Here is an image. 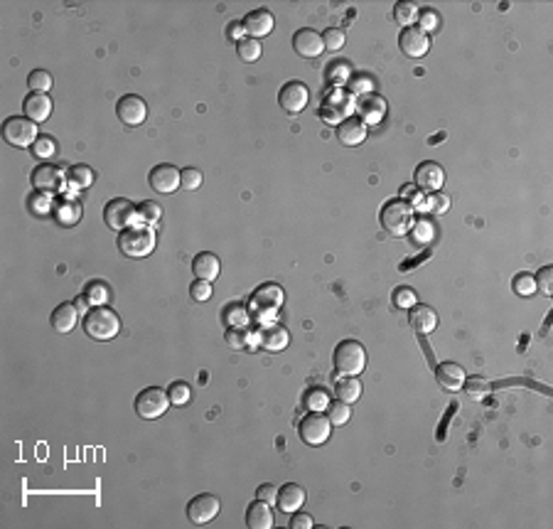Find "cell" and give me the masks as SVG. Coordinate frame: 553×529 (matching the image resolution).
<instances>
[{"label":"cell","instance_id":"2e32d148","mask_svg":"<svg viewBox=\"0 0 553 529\" xmlns=\"http://www.w3.org/2000/svg\"><path fill=\"white\" fill-rule=\"evenodd\" d=\"M258 345L268 352H281L291 345V332L286 330L283 325L278 323H266V325L258 328V335H256Z\"/></svg>","mask_w":553,"mask_h":529},{"label":"cell","instance_id":"4fadbf2b","mask_svg":"<svg viewBox=\"0 0 553 529\" xmlns=\"http://www.w3.org/2000/svg\"><path fill=\"white\" fill-rule=\"evenodd\" d=\"M116 116L121 118V123L126 126H141L148 118V104L136 94H126L121 101L116 104Z\"/></svg>","mask_w":553,"mask_h":529},{"label":"cell","instance_id":"9a60e30c","mask_svg":"<svg viewBox=\"0 0 553 529\" xmlns=\"http://www.w3.org/2000/svg\"><path fill=\"white\" fill-rule=\"evenodd\" d=\"M148 182H151V187L155 189V192L170 194V192H175V189H180V170H177L175 166H170V163H160V166H155L151 170Z\"/></svg>","mask_w":553,"mask_h":529},{"label":"cell","instance_id":"74e56055","mask_svg":"<svg viewBox=\"0 0 553 529\" xmlns=\"http://www.w3.org/2000/svg\"><path fill=\"white\" fill-rule=\"evenodd\" d=\"M462 389L467 392V397H472V399H485L487 394L492 392V384L487 382L485 377H470V379H465V384H462Z\"/></svg>","mask_w":553,"mask_h":529},{"label":"cell","instance_id":"7c38bea8","mask_svg":"<svg viewBox=\"0 0 553 529\" xmlns=\"http://www.w3.org/2000/svg\"><path fill=\"white\" fill-rule=\"evenodd\" d=\"M307 101H310V92H307V87L303 82H288L283 84V89L278 92V104H281V108L286 113H300L303 108L307 106Z\"/></svg>","mask_w":553,"mask_h":529},{"label":"cell","instance_id":"f5cc1de1","mask_svg":"<svg viewBox=\"0 0 553 529\" xmlns=\"http://www.w3.org/2000/svg\"><path fill=\"white\" fill-rule=\"evenodd\" d=\"M256 497L266 502V505H276L278 502V487L273 485V483H263V485L256 490Z\"/></svg>","mask_w":553,"mask_h":529},{"label":"cell","instance_id":"1f68e13d","mask_svg":"<svg viewBox=\"0 0 553 529\" xmlns=\"http://www.w3.org/2000/svg\"><path fill=\"white\" fill-rule=\"evenodd\" d=\"M325 411H327V418H330L332 426H345V423L352 418V406L340 402V399H337V402H330V406H327Z\"/></svg>","mask_w":553,"mask_h":529},{"label":"cell","instance_id":"ac0fdd59","mask_svg":"<svg viewBox=\"0 0 553 529\" xmlns=\"http://www.w3.org/2000/svg\"><path fill=\"white\" fill-rule=\"evenodd\" d=\"M416 185L423 192H440V187L445 185V170L438 163L426 161L416 168Z\"/></svg>","mask_w":553,"mask_h":529},{"label":"cell","instance_id":"f6af8a7d","mask_svg":"<svg viewBox=\"0 0 553 529\" xmlns=\"http://www.w3.org/2000/svg\"><path fill=\"white\" fill-rule=\"evenodd\" d=\"M536 291H541L544 296H553V266H541L539 273L534 276Z\"/></svg>","mask_w":553,"mask_h":529},{"label":"cell","instance_id":"ab89813d","mask_svg":"<svg viewBox=\"0 0 553 529\" xmlns=\"http://www.w3.org/2000/svg\"><path fill=\"white\" fill-rule=\"evenodd\" d=\"M167 397H170L172 406H184V404H189V399H192V389H189L187 382H172L170 387H167Z\"/></svg>","mask_w":553,"mask_h":529},{"label":"cell","instance_id":"f35d334b","mask_svg":"<svg viewBox=\"0 0 553 529\" xmlns=\"http://www.w3.org/2000/svg\"><path fill=\"white\" fill-rule=\"evenodd\" d=\"M236 52H239V57H241L243 62H256V59L261 57L263 47H261V42H258V39L243 37L241 42L236 44Z\"/></svg>","mask_w":553,"mask_h":529},{"label":"cell","instance_id":"f907efd6","mask_svg":"<svg viewBox=\"0 0 553 529\" xmlns=\"http://www.w3.org/2000/svg\"><path fill=\"white\" fill-rule=\"evenodd\" d=\"M418 303V298H416V293L411 291V288L408 286H401V288H396V291H393V306L396 308H413Z\"/></svg>","mask_w":553,"mask_h":529},{"label":"cell","instance_id":"e575fe53","mask_svg":"<svg viewBox=\"0 0 553 529\" xmlns=\"http://www.w3.org/2000/svg\"><path fill=\"white\" fill-rule=\"evenodd\" d=\"M84 296L89 298V303H91L94 308H96V306H106L111 293H108V286L103 281H91V283H87Z\"/></svg>","mask_w":553,"mask_h":529},{"label":"cell","instance_id":"e0dca14e","mask_svg":"<svg viewBox=\"0 0 553 529\" xmlns=\"http://www.w3.org/2000/svg\"><path fill=\"white\" fill-rule=\"evenodd\" d=\"M293 49H295L300 57H320L325 52V44H322V35L312 27H303L293 35Z\"/></svg>","mask_w":553,"mask_h":529},{"label":"cell","instance_id":"816d5d0a","mask_svg":"<svg viewBox=\"0 0 553 529\" xmlns=\"http://www.w3.org/2000/svg\"><path fill=\"white\" fill-rule=\"evenodd\" d=\"M514 291L519 293V296H534V293H536L534 276H529V273H521V276H516L514 278Z\"/></svg>","mask_w":553,"mask_h":529},{"label":"cell","instance_id":"7dc6e473","mask_svg":"<svg viewBox=\"0 0 553 529\" xmlns=\"http://www.w3.org/2000/svg\"><path fill=\"white\" fill-rule=\"evenodd\" d=\"M438 25H440V18H438V13L436 10H431V8H423L421 13H418V27L423 30V32H436L438 30Z\"/></svg>","mask_w":553,"mask_h":529},{"label":"cell","instance_id":"5b68a950","mask_svg":"<svg viewBox=\"0 0 553 529\" xmlns=\"http://www.w3.org/2000/svg\"><path fill=\"white\" fill-rule=\"evenodd\" d=\"M283 301H286V293H283L281 286H276V283H263V286H258L256 291L251 293L248 311H251L256 318H271L283 308Z\"/></svg>","mask_w":553,"mask_h":529},{"label":"cell","instance_id":"83f0119b","mask_svg":"<svg viewBox=\"0 0 553 529\" xmlns=\"http://www.w3.org/2000/svg\"><path fill=\"white\" fill-rule=\"evenodd\" d=\"M246 527L248 529H271L273 527V512L271 505H266L263 500L251 502L246 507Z\"/></svg>","mask_w":553,"mask_h":529},{"label":"cell","instance_id":"f546056e","mask_svg":"<svg viewBox=\"0 0 553 529\" xmlns=\"http://www.w3.org/2000/svg\"><path fill=\"white\" fill-rule=\"evenodd\" d=\"M54 217L62 227H74L82 219V204L77 202H62L54 207Z\"/></svg>","mask_w":553,"mask_h":529},{"label":"cell","instance_id":"b9f144b4","mask_svg":"<svg viewBox=\"0 0 553 529\" xmlns=\"http://www.w3.org/2000/svg\"><path fill=\"white\" fill-rule=\"evenodd\" d=\"M347 42V35L345 30L340 27H327L325 32H322V44H325L327 52H337V49H342Z\"/></svg>","mask_w":553,"mask_h":529},{"label":"cell","instance_id":"ba28073f","mask_svg":"<svg viewBox=\"0 0 553 529\" xmlns=\"http://www.w3.org/2000/svg\"><path fill=\"white\" fill-rule=\"evenodd\" d=\"M298 433H300L303 443H307V446H322V443L330 438L332 423L322 411H310L307 416L300 418V423H298Z\"/></svg>","mask_w":553,"mask_h":529},{"label":"cell","instance_id":"f1b7e54d","mask_svg":"<svg viewBox=\"0 0 553 529\" xmlns=\"http://www.w3.org/2000/svg\"><path fill=\"white\" fill-rule=\"evenodd\" d=\"M335 394H337L340 402L355 404L357 399L362 397V382L357 377H347V374H342V377L335 382Z\"/></svg>","mask_w":553,"mask_h":529},{"label":"cell","instance_id":"8992f818","mask_svg":"<svg viewBox=\"0 0 553 529\" xmlns=\"http://www.w3.org/2000/svg\"><path fill=\"white\" fill-rule=\"evenodd\" d=\"M37 123L23 116H10L3 123V141L13 148H32L37 141Z\"/></svg>","mask_w":553,"mask_h":529},{"label":"cell","instance_id":"9c48e42d","mask_svg":"<svg viewBox=\"0 0 553 529\" xmlns=\"http://www.w3.org/2000/svg\"><path fill=\"white\" fill-rule=\"evenodd\" d=\"M219 510H222V500L217 495H212V492H202V495L192 497L187 502V520L197 527L209 525L219 515Z\"/></svg>","mask_w":553,"mask_h":529},{"label":"cell","instance_id":"3957f363","mask_svg":"<svg viewBox=\"0 0 553 529\" xmlns=\"http://www.w3.org/2000/svg\"><path fill=\"white\" fill-rule=\"evenodd\" d=\"M416 222V212L406 199H391L381 209V227L391 237H406Z\"/></svg>","mask_w":553,"mask_h":529},{"label":"cell","instance_id":"d6986e66","mask_svg":"<svg viewBox=\"0 0 553 529\" xmlns=\"http://www.w3.org/2000/svg\"><path fill=\"white\" fill-rule=\"evenodd\" d=\"M273 25H276V20H273L271 10H266V8L251 10V13L243 18V30H246V35L253 39H261V37H266V35H271Z\"/></svg>","mask_w":553,"mask_h":529},{"label":"cell","instance_id":"db71d44e","mask_svg":"<svg viewBox=\"0 0 553 529\" xmlns=\"http://www.w3.org/2000/svg\"><path fill=\"white\" fill-rule=\"evenodd\" d=\"M227 37L231 39V42H241L243 37H246V30H243V20H234V23L227 25Z\"/></svg>","mask_w":553,"mask_h":529},{"label":"cell","instance_id":"4316f807","mask_svg":"<svg viewBox=\"0 0 553 529\" xmlns=\"http://www.w3.org/2000/svg\"><path fill=\"white\" fill-rule=\"evenodd\" d=\"M219 268H222V261H219L217 254L212 251H202L194 256L192 261V271L197 278H202V281H214V278L219 276Z\"/></svg>","mask_w":553,"mask_h":529},{"label":"cell","instance_id":"52a82bcc","mask_svg":"<svg viewBox=\"0 0 553 529\" xmlns=\"http://www.w3.org/2000/svg\"><path fill=\"white\" fill-rule=\"evenodd\" d=\"M167 406H172L170 397H167V392L160 387H148L136 397V413L141 418H146V421L160 418L163 413L167 411Z\"/></svg>","mask_w":553,"mask_h":529},{"label":"cell","instance_id":"603a6c76","mask_svg":"<svg viewBox=\"0 0 553 529\" xmlns=\"http://www.w3.org/2000/svg\"><path fill=\"white\" fill-rule=\"evenodd\" d=\"M436 379L445 392H460L465 384V369L455 362H443L436 367Z\"/></svg>","mask_w":553,"mask_h":529},{"label":"cell","instance_id":"9f6ffc18","mask_svg":"<svg viewBox=\"0 0 553 529\" xmlns=\"http://www.w3.org/2000/svg\"><path fill=\"white\" fill-rule=\"evenodd\" d=\"M315 527V520L310 515H303V512H293L291 520V529H312Z\"/></svg>","mask_w":553,"mask_h":529},{"label":"cell","instance_id":"60d3db41","mask_svg":"<svg viewBox=\"0 0 553 529\" xmlns=\"http://www.w3.org/2000/svg\"><path fill=\"white\" fill-rule=\"evenodd\" d=\"M163 217V207L153 199H146V202L138 204V219L146 224H158Z\"/></svg>","mask_w":553,"mask_h":529},{"label":"cell","instance_id":"ffe728a7","mask_svg":"<svg viewBox=\"0 0 553 529\" xmlns=\"http://www.w3.org/2000/svg\"><path fill=\"white\" fill-rule=\"evenodd\" d=\"M408 325L418 332V335H428L438 328V313L431 306L416 303L413 308H408Z\"/></svg>","mask_w":553,"mask_h":529},{"label":"cell","instance_id":"d4e9b609","mask_svg":"<svg viewBox=\"0 0 553 529\" xmlns=\"http://www.w3.org/2000/svg\"><path fill=\"white\" fill-rule=\"evenodd\" d=\"M357 111H360V118L364 123H379L386 113V101L376 94H367L357 101Z\"/></svg>","mask_w":553,"mask_h":529},{"label":"cell","instance_id":"7402d4cb","mask_svg":"<svg viewBox=\"0 0 553 529\" xmlns=\"http://www.w3.org/2000/svg\"><path fill=\"white\" fill-rule=\"evenodd\" d=\"M305 490H303L300 485H295V483H286V485L278 487V510L286 512V515H293V512H298L303 505H305Z\"/></svg>","mask_w":553,"mask_h":529},{"label":"cell","instance_id":"7bdbcfd3","mask_svg":"<svg viewBox=\"0 0 553 529\" xmlns=\"http://www.w3.org/2000/svg\"><path fill=\"white\" fill-rule=\"evenodd\" d=\"M54 153H57V143H54V138L39 136L37 141H34V146H32V156L34 158H39V161H49Z\"/></svg>","mask_w":553,"mask_h":529},{"label":"cell","instance_id":"44dd1931","mask_svg":"<svg viewBox=\"0 0 553 529\" xmlns=\"http://www.w3.org/2000/svg\"><path fill=\"white\" fill-rule=\"evenodd\" d=\"M367 133H369V128L360 116H350L347 121H342L340 126H337V138H340V143L342 146H350V148L364 143Z\"/></svg>","mask_w":553,"mask_h":529},{"label":"cell","instance_id":"7a4b0ae2","mask_svg":"<svg viewBox=\"0 0 553 529\" xmlns=\"http://www.w3.org/2000/svg\"><path fill=\"white\" fill-rule=\"evenodd\" d=\"M84 332H87L91 340H113V337L121 332V318L106 306H96L87 313L84 318Z\"/></svg>","mask_w":553,"mask_h":529},{"label":"cell","instance_id":"8d00e7d4","mask_svg":"<svg viewBox=\"0 0 553 529\" xmlns=\"http://www.w3.org/2000/svg\"><path fill=\"white\" fill-rule=\"evenodd\" d=\"M224 342H227L231 350H243V347L248 345V330L246 325H234V328H227V332H224Z\"/></svg>","mask_w":553,"mask_h":529},{"label":"cell","instance_id":"d590c367","mask_svg":"<svg viewBox=\"0 0 553 529\" xmlns=\"http://www.w3.org/2000/svg\"><path fill=\"white\" fill-rule=\"evenodd\" d=\"M27 204H30V212L37 214V217H44V214H49V212L54 209L52 197H49L47 192H37V189H34V192L30 194Z\"/></svg>","mask_w":553,"mask_h":529},{"label":"cell","instance_id":"cb8c5ba5","mask_svg":"<svg viewBox=\"0 0 553 529\" xmlns=\"http://www.w3.org/2000/svg\"><path fill=\"white\" fill-rule=\"evenodd\" d=\"M23 111H25V118H30V121L34 123H42L49 118V113H52V99L47 97V94H27L23 101Z\"/></svg>","mask_w":553,"mask_h":529},{"label":"cell","instance_id":"ee69618b","mask_svg":"<svg viewBox=\"0 0 553 529\" xmlns=\"http://www.w3.org/2000/svg\"><path fill=\"white\" fill-rule=\"evenodd\" d=\"M411 234L416 244H428L433 239V234H436V229H433V224L428 219H418V222H413Z\"/></svg>","mask_w":553,"mask_h":529},{"label":"cell","instance_id":"6f0895ef","mask_svg":"<svg viewBox=\"0 0 553 529\" xmlns=\"http://www.w3.org/2000/svg\"><path fill=\"white\" fill-rule=\"evenodd\" d=\"M74 306H77L79 313H89V306H91V303H89L87 296H79L77 301H74Z\"/></svg>","mask_w":553,"mask_h":529},{"label":"cell","instance_id":"c3c4849f","mask_svg":"<svg viewBox=\"0 0 553 529\" xmlns=\"http://www.w3.org/2000/svg\"><path fill=\"white\" fill-rule=\"evenodd\" d=\"M189 296L192 301L204 303L212 298V281H202V278H194V283L189 286Z\"/></svg>","mask_w":553,"mask_h":529},{"label":"cell","instance_id":"277c9868","mask_svg":"<svg viewBox=\"0 0 553 529\" xmlns=\"http://www.w3.org/2000/svg\"><path fill=\"white\" fill-rule=\"evenodd\" d=\"M332 362H335V369L340 374H347V377H357L362 369L367 367V352L362 347V342L357 340H342L340 345L335 347V354H332Z\"/></svg>","mask_w":553,"mask_h":529},{"label":"cell","instance_id":"bcb514c9","mask_svg":"<svg viewBox=\"0 0 553 529\" xmlns=\"http://www.w3.org/2000/svg\"><path fill=\"white\" fill-rule=\"evenodd\" d=\"M180 187L182 189H199L202 187V173L197 168H182L180 170Z\"/></svg>","mask_w":553,"mask_h":529},{"label":"cell","instance_id":"680465c9","mask_svg":"<svg viewBox=\"0 0 553 529\" xmlns=\"http://www.w3.org/2000/svg\"><path fill=\"white\" fill-rule=\"evenodd\" d=\"M403 197H413V199H418L416 194H413V185H406V187H403Z\"/></svg>","mask_w":553,"mask_h":529},{"label":"cell","instance_id":"d6a6232c","mask_svg":"<svg viewBox=\"0 0 553 529\" xmlns=\"http://www.w3.org/2000/svg\"><path fill=\"white\" fill-rule=\"evenodd\" d=\"M27 89L32 94H47L52 89V74L44 69H32L27 77Z\"/></svg>","mask_w":553,"mask_h":529},{"label":"cell","instance_id":"11a10c76","mask_svg":"<svg viewBox=\"0 0 553 529\" xmlns=\"http://www.w3.org/2000/svg\"><path fill=\"white\" fill-rule=\"evenodd\" d=\"M431 209L436 214H445L447 209H450V199H447V194H443V192H436V197L431 199Z\"/></svg>","mask_w":553,"mask_h":529},{"label":"cell","instance_id":"836d02e7","mask_svg":"<svg viewBox=\"0 0 553 529\" xmlns=\"http://www.w3.org/2000/svg\"><path fill=\"white\" fill-rule=\"evenodd\" d=\"M67 180L77 189H87V187H91V182H94V170L89 166H72L69 168Z\"/></svg>","mask_w":553,"mask_h":529},{"label":"cell","instance_id":"4dcf8cb0","mask_svg":"<svg viewBox=\"0 0 553 529\" xmlns=\"http://www.w3.org/2000/svg\"><path fill=\"white\" fill-rule=\"evenodd\" d=\"M418 13H421V8H416L413 3H396V8H393V18L403 30L418 23Z\"/></svg>","mask_w":553,"mask_h":529},{"label":"cell","instance_id":"6da1fadb","mask_svg":"<svg viewBox=\"0 0 553 529\" xmlns=\"http://www.w3.org/2000/svg\"><path fill=\"white\" fill-rule=\"evenodd\" d=\"M118 249L128 259H146L148 254H153V249H155V229H153V224L138 222L126 227L121 232V237H118Z\"/></svg>","mask_w":553,"mask_h":529},{"label":"cell","instance_id":"30bf717a","mask_svg":"<svg viewBox=\"0 0 553 529\" xmlns=\"http://www.w3.org/2000/svg\"><path fill=\"white\" fill-rule=\"evenodd\" d=\"M103 219H106V224L111 229L123 232V229L131 227V224L138 219V207L133 202H128V199L116 197L103 207Z\"/></svg>","mask_w":553,"mask_h":529},{"label":"cell","instance_id":"681fc988","mask_svg":"<svg viewBox=\"0 0 553 529\" xmlns=\"http://www.w3.org/2000/svg\"><path fill=\"white\" fill-rule=\"evenodd\" d=\"M305 406L310 409V411H325V409L330 406V399H327V394L322 392V389H312V392H307V397H305Z\"/></svg>","mask_w":553,"mask_h":529},{"label":"cell","instance_id":"8fae6325","mask_svg":"<svg viewBox=\"0 0 553 529\" xmlns=\"http://www.w3.org/2000/svg\"><path fill=\"white\" fill-rule=\"evenodd\" d=\"M30 182H32V187L37 189V192L54 194V192H59V189L64 187V182H67V175H64L62 168H59V166H49V163H42V166H37V168L32 170V175H30Z\"/></svg>","mask_w":553,"mask_h":529},{"label":"cell","instance_id":"5bb4252c","mask_svg":"<svg viewBox=\"0 0 553 529\" xmlns=\"http://www.w3.org/2000/svg\"><path fill=\"white\" fill-rule=\"evenodd\" d=\"M398 47H401V52L406 54V57H423V54L431 49V37H428L426 32H423L421 27H406L401 30V35H398Z\"/></svg>","mask_w":553,"mask_h":529},{"label":"cell","instance_id":"484cf974","mask_svg":"<svg viewBox=\"0 0 553 529\" xmlns=\"http://www.w3.org/2000/svg\"><path fill=\"white\" fill-rule=\"evenodd\" d=\"M49 323H52V328L57 332H72L74 328H77V323H79L77 306H74V303H62V306H57L52 311Z\"/></svg>","mask_w":553,"mask_h":529}]
</instances>
